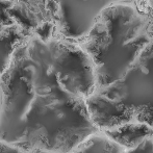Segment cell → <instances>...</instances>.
Here are the masks:
<instances>
[{
  "label": "cell",
  "mask_w": 153,
  "mask_h": 153,
  "mask_svg": "<svg viewBox=\"0 0 153 153\" xmlns=\"http://www.w3.org/2000/svg\"><path fill=\"white\" fill-rule=\"evenodd\" d=\"M148 1H152V0H148Z\"/></svg>",
  "instance_id": "9"
},
{
  "label": "cell",
  "mask_w": 153,
  "mask_h": 153,
  "mask_svg": "<svg viewBox=\"0 0 153 153\" xmlns=\"http://www.w3.org/2000/svg\"><path fill=\"white\" fill-rule=\"evenodd\" d=\"M121 1L131 0H55L57 5L55 31L62 38L77 42L87 36L105 8Z\"/></svg>",
  "instance_id": "2"
},
{
  "label": "cell",
  "mask_w": 153,
  "mask_h": 153,
  "mask_svg": "<svg viewBox=\"0 0 153 153\" xmlns=\"http://www.w3.org/2000/svg\"><path fill=\"white\" fill-rule=\"evenodd\" d=\"M0 153H44V152H31L24 150L22 148H19L15 145L0 140Z\"/></svg>",
  "instance_id": "7"
},
{
  "label": "cell",
  "mask_w": 153,
  "mask_h": 153,
  "mask_svg": "<svg viewBox=\"0 0 153 153\" xmlns=\"http://www.w3.org/2000/svg\"><path fill=\"white\" fill-rule=\"evenodd\" d=\"M15 10L10 0H0V76L10 64L16 49L31 33Z\"/></svg>",
  "instance_id": "3"
},
{
  "label": "cell",
  "mask_w": 153,
  "mask_h": 153,
  "mask_svg": "<svg viewBox=\"0 0 153 153\" xmlns=\"http://www.w3.org/2000/svg\"><path fill=\"white\" fill-rule=\"evenodd\" d=\"M0 104H1V92H0Z\"/></svg>",
  "instance_id": "8"
},
{
  "label": "cell",
  "mask_w": 153,
  "mask_h": 153,
  "mask_svg": "<svg viewBox=\"0 0 153 153\" xmlns=\"http://www.w3.org/2000/svg\"><path fill=\"white\" fill-rule=\"evenodd\" d=\"M94 71L53 25L33 29L0 76V140L31 152L68 153L98 131L87 99Z\"/></svg>",
  "instance_id": "1"
},
{
  "label": "cell",
  "mask_w": 153,
  "mask_h": 153,
  "mask_svg": "<svg viewBox=\"0 0 153 153\" xmlns=\"http://www.w3.org/2000/svg\"><path fill=\"white\" fill-rule=\"evenodd\" d=\"M102 131L125 150L134 147L147 137L153 135V126L145 123H127Z\"/></svg>",
  "instance_id": "4"
},
{
  "label": "cell",
  "mask_w": 153,
  "mask_h": 153,
  "mask_svg": "<svg viewBox=\"0 0 153 153\" xmlns=\"http://www.w3.org/2000/svg\"><path fill=\"white\" fill-rule=\"evenodd\" d=\"M68 153H124V149L102 130L92 133Z\"/></svg>",
  "instance_id": "5"
},
{
  "label": "cell",
  "mask_w": 153,
  "mask_h": 153,
  "mask_svg": "<svg viewBox=\"0 0 153 153\" xmlns=\"http://www.w3.org/2000/svg\"><path fill=\"white\" fill-rule=\"evenodd\" d=\"M124 153H153V135L147 137L134 147L125 149Z\"/></svg>",
  "instance_id": "6"
}]
</instances>
